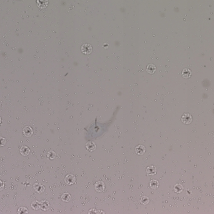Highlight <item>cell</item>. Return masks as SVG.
I'll return each instance as SVG.
<instances>
[{
    "label": "cell",
    "mask_w": 214,
    "mask_h": 214,
    "mask_svg": "<svg viewBox=\"0 0 214 214\" xmlns=\"http://www.w3.org/2000/svg\"><path fill=\"white\" fill-rule=\"evenodd\" d=\"M182 121L184 123L188 124H190V122L192 121V117L191 115L189 114H185L184 116H182L181 119Z\"/></svg>",
    "instance_id": "1"
},
{
    "label": "cell",
    "mask_w": 214,
    "mask_h": 214,
    "mask_svg": "<svg viewBox=\"0 0 214 214\" xmlns=\"http://www.w3.org/2000/svg\"><path fill=\"white\" fill-rule=\"evenodd\" d=\"M145 151V148L144 147V146L143 145H140L137 146L135 148V152L137 154H139V155H142Z\"/></svg>",
    "instance_id": "2"
},
{
    "label": "cell",
    "mask_w": 214,
    "mask_h": 214,
    "mask_svg": "<svg viewBox=\"0 0 214 214\" xmlns=\"http://www.w3.org/2000/svg\"><path fill=\"white\" fill-rule=\"evenodd\" d=\"M95 189L96 190H97L99 192H101V191H103L104 188H105V185H104L103 183L101 182V181H98L95 183Z\"/></svg>",
    "instance_id": "3"
},
{
    "label": "cell",
    "mask_w": 214,
    "mask_h": 214,
    "mask_svg": "<svg viewBox=\"0 0 214 214\" xmlns=\"http://www.w3.org/2000/svg\"><path fill=\"white\" fill-rule=\"evenodd\" d=\"M65 181L68 185H71V184L74 183L75 181V178L73 175H69L66 176V178H65Z\"/></svg>",
    "instance_id": "4"
},
{
    "label": "cell",
    "mask_w": 214,
    "mask_h": 214,
    "mask_svg": "<svg viewBox=\"0 0 214 214\" xmlns=\"http://www.w3.org/2000/svg\"><path fill=\"white\" fill-rule=\"evenodd\" d=\"M156 168L153 166H150L147 168V173L149 175H153L156 173Z\"/></svg>",
    "instance_id": "5"
},
{
    "label": "cell",
    "mask_w": 214,
    "mask_h": 214,
    "mask_svg": "<svg viewBox=\"0 0 214 214\" xmlns=\"http://www.w3.org/2000/svg\"><path fill=\"white\" fill-rule=\"evenodd\" d=\"M86 148L90 151H93L96 148V146H95V143L93 142H88L86 144Z\"/></svg>",
    "instance_id": "6"
},
{
    "label": "cell",
    "mask_w": 214,
    "mask_h": 214,
    "mask_svg": "<svg viewBox=\"0 0 214 214\" xmlns=\"http://www.w3.org/2000/svg\"><path fill=\"white\" fill-rule=\"evenodd\" d=\"M155 65H153V64H149V65L147 66V71L148 72L149 74H153V73L155 72Z\"/></svg>",
    "instance_id": "7"
},
{
    "label": "cell",
    "mask_w": 214,
    "mask_h": 214,
    "mask_svg": "<svg viewBox=\"0 0 214 214\" xmlns=\"http://www.w3.org/2000/svg\"><path fill=\"white\" fill-rule=\"evenodd\" d=\"M48 4L47 0H38V5L40 8H45Z\"/></svg>",
    "instance_id": "8"
},
{
    "label": "cell",
    "mask_w": 214,
    "mask_h": 214,
    "mask_svg": "<svg viewBox=\"0 0 214 214\" xmlns=\"http://www.w3.org/2000/svg\"><path fill=\"white\" fill-rule=\"evenodd\" d=\"M190 74H191V72H190V70H189V69H185L183 70L182 75L183 77H184L188 78L189 76H190Z\"/></svg>",
    "instance_id": "9"
},
{
    "label": "cell",
    "mask_w": 214,
    "mask_h": 214,
    "mask_svg": "<svg viewBox=\"0 0 214 214\" xmlns=\"http://www.w3.org/2000/svg\"><path fill=\"white\" fill-rule=\"evenodd\" d=\"M150 185V186L152 188H157L158 187V181H156V180H152V181H151Z\"/></svg>",
    "instance_id": "10"
},
{
    "label": "cell",
    "mask_w": 214,
    "mask_h": 214,
    "mask_svg": "<svg viewBox=\"0 0 214 214\" xmlns=\"http://www.w3.org/2000/svg\"><path fill=\"white\" fill-rule=\"evenodd\" d=\"M141 201H142V203L145 204H145L148 203V198L144 196V197H143L142 199H141Z\"/></svg>",
    "instance_id": "11"
}]
</instances>
